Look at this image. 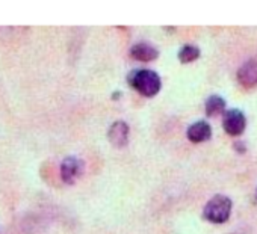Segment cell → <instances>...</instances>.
Listing matches in <instances>:
<instances>
[{
    "mask_svg": "<svg viewBox=\"0 0 257 234\" xmlns=\"http://www.w3.org/2000/svg\"><path fill=\"white\" fill-rule=\"evenodd\" d=\"M225 100L221 95H210L206 100L204 104V112L207 116H216L221 113H225Z\"/></svg>",
    "mask_w": 257,
    "mask_h": 234,
    "instance_id": "9c48e42d",
    "label": "cell"
},
{
    "mask_svg": "<svg viewBox=\"0 0 257 234\" xmlns=\"http://www.w3.org/2000/svg\"><path fill=\"white\" fill-rule=\"evenodd\" d=\"M246 127V116L239 109H230L225 110L222 116V129L228 136H240L245 132Z\"/></svg>",
    "mask_w": 257,
    "mask_h": 234,
    "instance_id": "3957f363",
    "label": "cell"
},
{
    "mask_svg": "<svg viewBox=\"0 0 257 234\" xmlns=\"http://www.w3.org/2000/svg\"><path fill=\"white\" fill-rule=\"evenodd\" d=\"M128 132H131V129H128V124L125 121H115L109 127L107 139L113 147L122 148L128 142Z\"/></svg>",
    "mask_w": 257,
    "mask_h": 234,
    "instance_id": "8992f818",
    "label": "cell"
},
{
    "mask_svg": "<svg viewBox=\"0 0 257 234\" xmlns=\"http://www.w3.org/2000/svg\"><path fill=\"white\" fill-rule=\"evenodd\" d=\"M127 82H128V85H131V88H134L143 97H147V98L158 95L161 88H162L161 76L156 71L147 70V68L134 70L131 74L127 76Z\"/></svg>",
    "mask_w": 257,
    "mask_h": 234,
    "instance_id": "6da1fadb",
    "label": "cell"
},
{
    "mask_svg": "<svg viewBox=\"0 0 257 234\" xmlns=\"http://www.w3.org/2000/svg\"><path fill=\"white\" fill-rule=\"evenodd\" d=\"M231 208H233V202L228 196L215 195L206 202L203 208V216L212 223H224L228 220L231 214Z\"/></svg>",
    "mask_w": 257,
    "mask_h": 234,
    "instance_id": "7a4b0ae2",
    "label": "cell"
},
{
    "mask_svg": "<svg viewBox=\"0 0 257 234\" xmlns=\"http://www.w3.org/2000/svg\"><path fill=\"white\" fill-rule=\"evenodd\" d=\"M234 147H236L237 153H245V145H243L242 142H236V144H234Z\"/></svg>",
    "mask_w": 257,
    "mask_h": 234,
    "instance_id": "8fae6325",
    "label": "cell"
},
{
    "mask_svg": "<svg viewBox=\"0 0 257 234\" xmlns=\"http://www.w3.org/2000/svg\"><path fill=\"white\" fill-rule=\"evenodd\" d=\"M177 58H179V61L182 64H191V62H194V61H197L200 58V49L197 46L186 44L179 50Z\"/></svg>",
    "mask_w": 257,
    "mask_h": 234,
    "instance_id": "30bf717a",
    "label": "cell"
},
{
    "mask_svg": "<svg viewBox=\"0 0 257 234\" xmlns=\"http://www.w3.org/2000/svg\"><path fill=\"white\" fill-rule=\"evenodd\" d=\"M131 56L140 62H152L159 56V52L149 43H137L131 49Z\"/></svg>",
    "mask_w": 257,
    "mask_h": 234,
    "instance_id": "ba28073f",
    "label": "cell"
},
{
    "mask_svg": "<svg viewBox=\"0 0 257 234\" xmlns=\"http://www.w3.org/2000/svg\"><path fill=\"white\" fill-rule=\"evenodd\" d=\"M186 136L191 142L194 144H201V142H206L212 138V127L209 123L200 120L197 123H192L188 130H186Z\"/></svg>",
    "mask_w": 257,
    "mask_h": 234,
    "instance_id": "52a82bcc",
    "label": "cell"
},
{
    "mask_svg": "<svg viewBox=\"0 0 257 234\" xmlns=\"http://www.w3.org/2000/svg\"><path fill=\"white\" fill-rule=\"evenodd\" d=\"M254 202L257 204V187H255V192H254Z\"/></svg>",
    "mask_w": 257,
    "mask_h": 234,
    "instance_id": "7c38bea8",
    "label": "cell"
},
{
    "mask_svg": "<svg viewBox=\"0 0 257 234\" xmlns=\"http://www.w3.org/2000/svg\"><path fill=\"white\" fill-rule=\"evenodd\" d=\"M83 162L74 156L65 157L61 163V178L65 184H74L82 174Z\"/></svg>",
    "mask_w": 257,
    "mask_h": 234,
    "instance_id": "277c9868",
    "label": "cell"
},
{
    "mask_svg": "<svg viewBox=\"0 0 257 234\" xmlns=\"http://www.w3.org/2000/svg\"><path fill=\"white\" fill-rule=\"evenodd\" d=\"M237 82L245 89H252L257 86V58L248 59L237 70Z\"/></svg>",
    "mask_w": 257,
    "mask_h": 234,
    "instance_id": "5b68a950",
    "label": "cell"
}]
</instances>
